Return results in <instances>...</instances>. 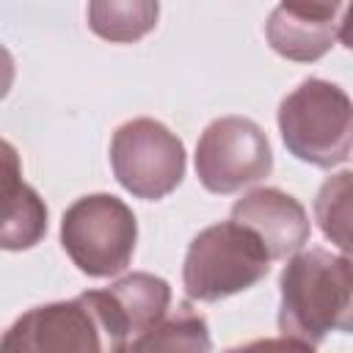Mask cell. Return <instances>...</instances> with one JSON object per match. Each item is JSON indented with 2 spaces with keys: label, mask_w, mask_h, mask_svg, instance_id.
Masks as SVG:
<instances>
[{
  "label": "cell",
  "mask_w": 353,
  "mask_h": 353,
  "mask_svg": "<svg viewBox=\"0 0 353 353\" xmlns=\"http://www.w3.org/2000/svg\"><path fill=\"white\" fill-rule=\"evenodd\" d=\"M314 221L323 237L353 256V171L331 174L314 196Z\"/></svg>",
  "instance_id": "5bb4252c"
},
{
  "label": "cell",
  "mask_w": 353,
  "mask_h": 353,
  "mask_svg": "<svg viewBox=\"0 0 353 353\" xmlns=\"http://www.w3.org/2000/svg\"><path fill=\"white\" fill-rule=\"evenodd\" d=\"M119 317L124 320L130 336L135 339L138 334L149 331L152 325H157L171 303V287L165 279L154 276V273H127L124 279L113 281L110 287H105Z\"/></svg>",
  "instance_id": "8fae6325"
},
{
  "label": "cell",
  "mask_w": 353,
  "mask_h": 353,
  "mask_svg": "<svg viewBox=\"0 0 353 353\" xmlns=\"http://www.w3.org/2000/svg\"><path fill=\"white\" fill-rule=\"evenodd\" d=\"M342 11L339 3H281L265 22V39L276 55L314 63L334 47Z\"/></svg>",
  "instance_id": "9c48e42d"
},
{
  "label": "cell",
  "mask_w": 353,
  "mask_h": 353,
  "mask_svg": "<svg viewBox=\"0 0 353 353\" xmlns=\"http://www.w3.org/2000/svg\"><path fill=\"white\" fill-rule=\"evenodd\" d=\"M138 243L135 212L113 193H88L61 218V245L80 273L110 279L127 270Z\"/></svg>",
  "instance_id": "5b68a950"
},
{
  "label": "cell",
  "mask_w": 353,
  "mask_h": 353,
  "mask_svg": "<svg viewBox=\"0 0 353 353\" xmlns=\"http://www.w3.org/2000/svg\"><path fill=\"white\" fill-rule=\"evenodd\" d=\"M47 234V207L41 196L22 179L14 146L3 143V248L25 251Z\"/></svg>",
  "instance_id": "30bf717a"
},
{
  "label": "cell",
  "mask_w": 353,
  "mask_h": 353,
  "mask_svg": "<svg viewBox=\"0 0 353 353\" xmlns=\"http://www.w3.org/2000/svg\"><path fill=\"white\" fill-rule=\"evenodd\" d=\"M132 336L108 290L28 309L3 334L0 353H127Z\"/></svg>",
  "instance_id": "7a4b0ae2"
},
{
  "label": "cell",
  "mask_w": 353,
  "mask_h": 353,
  "mask_svg": "<svg viewBox=\"0 0 353 353\" xmlns=\"http://www.w3.org/2000/svg\"><path fill=\"white\" fill-rule=\"evenodd\" d=\"M88 28L116 44H130L143 39L149 30L157 25L160 6L152 0H124V3H108V0H94L88 3Z\"/></svg>",
  "instance_id": "4fadbf2b"
},
{
  "label": "cell",
  "mask_w": 353,
  "mask_h": 353,
  "mask_svg": "<svg viewBox=\"0 0 353 353\" xmlns=\"http://www.w3.org/2000/svg\"><path fill=\"white\" fill-rule=\"evenodd\" d=\"M339 41L347 47V50H353V6H345V11H342V19H339Z\"/></svg>",
  "instance_id": "2e32d148"
},
{
  "label": "cell",
  "mask_w": 353,
  "mask_h": 353,
  "mask_svg": "<svg viewBox=\"0 0 353 353\" xmlns=\"http://www.w3.org/2000/svg\"><path fill=\"white\" fill-rule=\"evenodd\" d=\"M110 168L127 193L143 201H160L185 176V143L163 121L138 116L113 132Z\"/></svg>",
  "instance_id": "8992f818"
},
{
  "label": "cell",
  "mask_w": 353,
  "mask_h": 353,
  "mask_svg": "<svg viewBox=\"0 0 353 353\" xmlns=\"http://www.w3.org/2000/svg\"><path fill=\"white\" fill-rule=\"evenodd\" d=\"M279 290L281 336L317 345L331 331L353 334V256L303 248L287 259Z\"/></svg>",
  "instance_id": "6da1fadb"
},
{
  "label": "cell",
  "mask_w": 353,
  "mask_h": 353,
  "mask_svg": "<svg viewBox=\"0 0 353 353\" xmlns=\"http://www.w3.org/2000/svg\"><path fill=\"white\" fill-rule=\"evenodd\" d=\"M273 171V149L265 130L245 116H221L204 127L196 143V176L218 196L237 193Z\"/></svg>",
  "instance_id": "52a82bcc"
},
{
  "label": "cell",
  "mask_w": 353,
  "mask_h": 353,
  "mask_svg": "<svg viewBox=\"0 0 353 353\" xmlns=\"http://www.w3.org/2000/svg\"><path fill=\"white\" fill-rule=\"evenodd\" d=\"M270 254L256 232L237 221H221L201 229L185 254L182 284L190 301L215 303L237 295L270 270Z\"/></svg>",
  "instance_id": "277c9868"
},
{
  "label": "cell",
  "mask_w": 353,
  "mask_h": 353,
  "mask_svg": "<svg viewBox=\"0 0 353 353\" xmlns=\"http://www.w3.org/2000/svg\"><path fill=\"white\" fill-rule=\"evenodd\" d=\"M279 132L287 152L314 168H334L353 149V102L331 80L306 77L279 105Z\"/></svg>",
  "instance_id": "3957f363"
},
{
  "label": "cell",
  "mask_w": 353,
  "mask_h": 353,
  "mask_svg": "<svg viewBox=\"0 0 353 353\" xmlns=\"http://www.w3.org/2000/svg\"><path fill=\"white\" fill-rule=\"evenodd\" d=\"M232 221L248 226L265 243L270 259H287L303 251L312 234L303 204L279 188H254L232 204Z\"/></svg>",
  "instance_id": "ba28073f"
},
{
  "label": "cell",
  "mask_w": 353,
  "mask_h": 353,
  "mask_svg": "<svg viewBox=\"0 0 353 353\" xmlns=\"http://www.w3.org/2000/svg\"><path fill=\"white\" fill-rule=\"evenodd\" d=\"M226 353H317V350L314 345L295 336H273V339H254V342L229 347Z\"/></svg>",
  "instance_id": "9a60e30c"
},
{
  "label": "cell",
  "mask_w": 353,
  "mask_h": 353,
  "mask_svg": "<svg viewBox=\"0 0 353 353\" xmlns=\"http://www.w3.org/2000/svg\"><path fill=\"white\" fill-rule=\"evenodd\" d=\"M127 353H212L210 325L190 303H179L174 314L138 334Z\"/></svg>",
  "instance_id": "7c38bea8"
}]
</instances>
